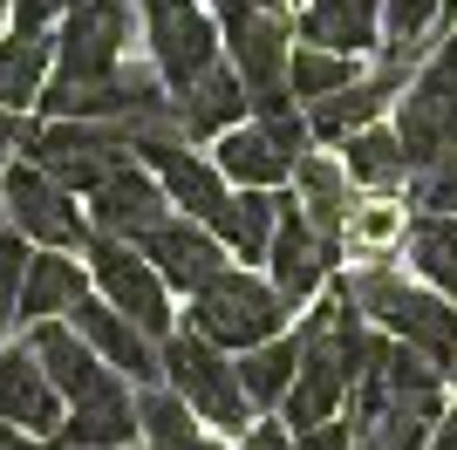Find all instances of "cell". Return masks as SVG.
Listing matches in <instances>:
<instances>
[{
  "instance_id": "obj_35",
  "label": "cell",
  "mask_w": 457,
  "mask_h": 450,
  "mask_svg": "<svg viewBox=\"0 0 457 450\" xmlns=\"http://www.w3.org/2000/svg\"><path fill=\"white\" fill-rule=\"evenodd\" d=\"M239 450H294V437H287L280 423H253V430L239 437Z\"/></svg>"
},
{
  "instance_id": "obj_39",
  "label": "cell",
  "mask_w": 457,
  "mask_h": 450,
  "mask_svg": "<svg viewBox=\"0 0 457 450\" xmlns=\"http://www.w3.org/2000/svg\"><path fill=\"white\" fill-rule=\"evenodd\" d=\"M0 28H7V7H0ZM0 41H7V35H0Z\"/></svg>"
},
{
  "instance_id": "obj_4",
  "label": "cell",
  "mask_w": 457,
  "mask_h": 450,
  "mask_svg": "<svg viewBox=\"0 0 457 450\" xmlns=\"http://www.w3.org/2000/svg\"><path fill=\"white\" fill-rule=\"evenodd\" d=\"M219 28H226V55H232V69H239V82H246L253 110L260 116L294 110L301 96H294V82H287L294 48H287L280 7H219Z\"/></svg>"
},
{
  "instance_id": "obj_3",
  "label": "cell",
  "mask_w": 457,
  "mask_h": 450,
  "mask_svg": "<svg viewBox=\"0 0 457 450\" xmlns=\"http://www.w3.org/2000/svg\"><path fill=\"white\" fill-rule=\"evenodd\" d=\"M191 328L205 341H219V348H260V341H273L287 328V300L280 287L253 280V273H239V266H219L198 294H191Z\"/></svg>"
},
{
  "instance_id": "obj_31",
  "label": "cell",
  "mask_w": 457,
  "mask_h": 450,
  "mask_svg": "<svg viewBox=\"0 0 457 450\" xmlns=\"http://www.w3.org/2000/svg\"><path fill=\"white\" fill-rule=\"evenodd\" d=\"M28 239L21 232H0V341H7V328L21 321V287H28Z\"/></svg>"
},
{
  "instance_id": "obj_1",
  "label": "cell",
  "mask_w": 457,
  "mask_h": 450,
  "mask_svg": "<svg viewBox=\"0 0 457 450\" xmlns=\"http://www.w3.org/2000/svg\"><path fill=\"white\" fill-rule=\"evenodd\" d=\"M342 287H348V300H355V307H362L376 328H389L396 341L423 348V355L437 362L444 375L457 369V307H451L444 294H430V287H410L396 266H382V260L355 266Z\"/></svg>"
},
{
  "instance_id": "obj_12",
  "label": "cell",
  "mask_w": 457,
  "mask_h": 450,
  "mask_svg": "<svg viewBox=\"0 0 457 450\" xmlns=\"http://www.w3.org/2000/svg\"><path fill=\"white\" fill-rule=\"evenodd\" d=\"M273 287H280L287 307H307V300L321 294L328 280V260H335V246L314 232V219L301 212V198H287L280 205V232H273Z\"/></svg>"
},
{
  "instance_id": "obj_22",
  "label": "cell",
  "mask_w": 457,
  "mask_h": 450,
  "mask_svg": "<svg viewBox=\"0 0 457 450\" xmlns=\"http://www.w3.org/2000/svg\"><path fill=\"white\" fill-rule=\"evenodd\" d=\"M219 171H226L232 185L273 191V185H287V178H294V157H287V150L273 144L260 123H253V130H239V123H232V130L219 137Z\"/></svg>"
},
{
  "instance_id": "obj_41",
  "label": "cell",
  "mask_w": 457,
  "mask_h": 450,
  "mask_svg": "<svg viewBox=\"0 0 457 450\" xmlns=\"http://www.w3.org/2000/svg\"><path fill=\"white\" fill-rule=\"evenodd\" d=\"M62 450H69V444H62ZM123 450H130V444H123Z\"/></svg>"
},
{
  "instance_id": "obj_11",
  "label": "cell",
  "mask_w": 457,
  "mask_h": 450,
  "mask_svg": "<svg viewBox=\"0 0 457 450\" xmlns=\"http://www.w3.org/2000/svg\"><path fill=\"white\" fill-rule=\"evenodd\" d=\"M137 253L164 273V287H185V294H198V287L226 266V239L205 232V219H191V212H185V219H164L157 232H144Z\"/></svg>"
},
{
  "instance_id": "obj_5",
  "label": "cell",
  "mask_w": 457,
  "mask_h": 450,
  "mask_svg": "<svg viewBox=\"0 0 457 450\" xmlns=\"http://www.w3.org/2000/svg\"><path fill=\"white\" fill-rule=\"evenodd\" d=\"M396 137L417 171L457 150V41H437V55L396 96Z\"/></svg>"
},
{
  "instance_id": "obj_7",
  "label": "cell",
  "mask_w": 457,
  "mask_h": 450,
  "mask_svg": "<svg viewBox=\"0 0 457 450\" xmlns=\"http://www.w3.org/2000/svg\"><path fill=\"white\" fill-rule=\"evenodd\" d=\"M144 7V35H151V62L157 75L171 82V89H185V82H198V75L219 62V41H226V28L198 7V0H137Z\"/></svg>"
},
{
  "instance_id": "obj_28",
  "label": "cell",
  "mask_w": 457,
  "mask_h": 450,
  "mask_svg": "<svg viewBox=\"0 0 457 450\" xmlns=\"http://www.w3.org/2000/svg\"><path fill=\"white\" fill-rule=\"evenodd\" d=\"M137 423H144V444H151V450H191V444H205V437H198L205 416L191 410L178 389H137Z\"/></svg>"
},
{
  "instance_id": "obj_37",
  "label": "cell",
  "mask_w": 457,
  "mask_h": 450,
  "mask_svg": "<svg viewBox=\"0 0 457 450\" xmlns=\"http://www.w3.org/2000/svg\"><path fill=\"white\" fill-rule=\"evenodd\" d=\"M423 450H457V410L437 416V430H430V444H423Z\"/></svg>"
},
{
  "instance_id": "obj_8",
  "label": "cell",
  "mask_w": 457,
  "mask_h": 450,
  "mask_svg": "<svg viewBox=\"0 0 457 450\" xmlns=\"http://www.w3.org/2000/svg\"><path fill=\"white\" fill-rule=\"evenodd\" d=\"M82 253H89L96 280L110 287V307H123V314H130L137 328H151L157 341L171 335V300H164V273H157L151 260H137V246H130V239L89 232V239H82Z\"/></svg>"
},
{
  "instance_id": "obj_26",
  "label": "cell",
  "mask_w": 457,
  "mask_h": 450,
  "mask_svg": "<svg viewBox=\"0 0 457 450\" xmlns=\"http://www.w3.org/2000/svg\"><path fill=\"white\" fill-rule=\"evenodd\" d=\"M403 260L417 266L430 287L457 294V219H444V212H423V219L403 232Z\"/></svg>"
},
{
  "instance_id": "obj_29",
  "label": "cell",
  "mask_w": 457,
  "mask_h": 450,
  "mask_svg": "<svg viewBox=\"0 0 457 450\" xmlns=\"http://www.w3.org/2000/svg\"><path fill=\"white\" fill-rule=\"evenodd\" d=\"M287 82H294V96H301V110H307V103H321V96H335V89H348V82H355V55L301 41V48H294V62H287Z\"/></svg>"
},
{
  "instance_id": "obj_40",
  "label": "cell",
  "mask_w": 457,
  "mask_h": 450,
  "mask_svg": "<svg viewBox=\"0 0 457 450\" xmlns=\"http://www.w3.org/2000/svg\"><path fill=\"white\" fill-rule=\"evenodd\" d=\"M0 219H7V198H0Z\"/></svg>"
},
{
  "instance_id": "obj_32",
  "label": "cell",
  "mask_w": 457,
  "mask_h": 450,
  "mask_svg": "<svg viewBox=\"0 0 457 450\" xmlns=\"http://www.w3.org/2000/svg\"><path fill=\"white\" fill-rule=\"evenodd\" d=\"M444 21V0H382V35L389 41H423L437 35Z\"/></svg>"
},
{
  "instance_id": "obj_34",
  "label": "cell",
  "mask_w": 457,
  "mask_h": 450,
  "mask_svg": "<svg viewBox=\"0 0 457 450\" xmlns=\"http://www.w3.org/2000/svg\"><path fill=\"white\" fill-rule=\"evenodd\" d=\"M69 7H82V0H14V28H48Z\"/></svg>"
},
{
  "instance_id": "obj_14",
  "label": "cell",
  "mask_w": 457,
  "mask_h": 450,
  "mask_svg": "<svg viewBox=\"0 0 457 450\" xmlns=\"http://www.w3.org/2000/svg\"><path fill=\"white\" fill-rule=\"evenodd\" d=\"M28 348H35V362L48 369V382H55L69 403H82V396H96V389H110V382H116V375L103 369V355L82 341V328L35 321V328H28Z\"/></svg>"
},
{
  "instance_id": "obj_10",
  "label": "cell",
  "mask_w": 457,
  "mask_h": 450,
  "mask_svg": "<svg viewBox=\"0 0 457 450\" xmlns=\"http://www.w3.org/2000/svg\"><path fill=\"white\" fill-rule=\"evenodd\" d=\"M76 328H82V341H89V348L110 362L123 382H137V389H157V382H164V341H157L151 328H137L123 307L82 300V307H76Z\"/></svg>"
},
{
  "instance_id": "obj_18",
  "label": "cell",
  "mask_w": 457,
  "mask_h": 450,
  "mask_svg": "<svg viewBox=\"0 0 457 450\" xmlns=\"http://www.w3.org/2000/svg\"><path fill=\"white\" fill-rule=\"evenodd\" d=\"M376 35H382V0H307L301 7V41H314V48L369 55Z\"/></svg>"
},
{
  "instance_id": "obj_23",
  "label": "cell",
  "mask_w": 457,
  "mask_h": 450,
  "mask_svg": "<svg viewBox=\"0 0 457 450\" xmlns=\"http://www.w3.org/2000/svg\"><path fill=\"white\" fill-rule=\"evenodd\" d=\"M342 164H348V178L355 185H369V191H403L410 178H417V164H410V150H403V137L396 130H355V137H342Z\"/></svg>"
},
{
  "instance_id": "obj_16",
  "label": "cell",
  "mask_w": 457,
  "mask_h": 450,
  "mask_svg": "<svg viewBox=\"0 0 457 450\" xmlns=\"http://www.w3.org/2000/svg\"><path fill=\"white\" fill-rule=\"evenodd\" d=\"M144 437V423H137V396L123 389V375H116L110 389L82 396L76 410L62 416V444L69 450H123Z\"/></svg>"
},
{
  "instance_id": "obj_17",
  "label": "cell",
  "mask_w": 457,
  "mask_h": 450,
  "mask_svg": "<svg viewBox=\"0 0 457 450\" xmlns=\"http://www.w3.org/2000/svg\"><path fill=\"white\" fill-rule=\"evenodd\" d=\"M444 416V389H423V396H389L382 410L355 416V450H423L430 430Z\"/></svg>"
},
{
  "instance_id": "obj_27",
  "label": "cell",
  "mask_w": 457,
  "mask_h": 450,
  "mask_svg": "<svg viewBox=\"0 0 457 450\" xmlns=\"http://www.w3.org/2000/svg\"><path fill=\"white\" fill-rule=\"evenodd\" d=\"M294 375H301V335L287 341H260V348H246V362H239V382H246L253 410H267V403H287V389H294Z\"/></svg>"
},
{
  "instance_id": "obj_9",
  "label": "cell",
  "mask_w": 457,
  "mask_h": 450,
  "mask_svg": "<svg viewBox=\"0 0 457 450\" xmlns=\"http://www.w3.org/2000/svg\"><path fill=\"white\" fill-rule=\"evenodd\" d=\"M171 219V191H164V178H151V171L137 164H116L103 185L89 191V225L96 232H110V239H144V232H157V225Z\"/></svg>"
},
{
  "instance_id": "obj_21",
  "label": "cell",
  "mask_w": 457,
  "mask_h": 450,
  "mask_svg": "<svg viewBox=\"0 0 457 450\" xmlns=\"http://www.w3.org/2000/svg\"><path fill=\"white\" fill-rule=\"evenodd\" d=\"M82 266L62 260V253H48L41 246L35 260H28V287H21V321L35 328V321H55V314H76L82 307Z\"/></svg>"
},
{
  "instance_id": "obj_38",
  "label": "cell",
  "mask_w": 457,
  "mask_h": 450,
  "mask_svg": "<svg viewBox=\"0 0 457 450\" xmlns=\"http://www.w3.org/2000/svg\"><path fill=\"white\" fill-rule=\"evenodd\" d=\"M0 450H41V437L21 430V423H0Z\"/></svg>"
},
{
  "instance_id": "obj_19",
  "label": "cell",
  "mask_w": 457,
  "mask_h": 450,
  "mask_svg": "<svg viewBox=\"0 0 457 450\" xmlns=\"http://www.w3.org/2000/svg\"><path fill=\"white\" fill-rule=\"evenodd\" d=\"M294 185H301L294 198H301V212L314 219V232L342 253L348 212H355V198H348V164H335V157H314V150H307L301 164H294Z\"/></svg>"
},
{
  "instance_id": "obj_36",
  "label": "cell",
  "mask_w": 457,
  "mask_h": 450,
  "mask_svg": "<svg viewBox=\"0 0 457 450\" xmlns=\"http://www.w3.org/2000/svg\"><path fill=\"white\" fill-rule=\"evenodd\" d=\"M0 110H7V103H0ZM14 150H21V123L0 116V178H7V164H14Z\"/></svg>"
},
{
  "instance_id": "obj_30",
  "label": "cell",
  "mask_w": 457,
  "mask_h": 450,
  "mask_svg": "<svg viewBox=\"0 0 457 450\" xmlns=\"http://www.w3.org/2000/svg\"><path fill=\"white\" fill-rule=\"evenodd\" d=\"M403 232H410V225H403V212H396V205H355V212H348L342 246L369 266V260H389V246H396Z\"/></svg>"
},
{
  "instance_id": "obj_20",
  "label": "cell",
  "mask_w": 457,
  "mask_h": 450,
  "mask_svg": "<svg viewBox=\"0 0 457 450\" xmlns=\"http://www.w3.org/2000/svg\"><path fill=\"white\" fill-rule=\"evenodd\" d=\"M280 191H260V185H246V191H232L226 205H219V219H212V232L226 239V253H239V260H267L273 253V232H280Z\"/></svg>"
},
{
  "instance_id": "obj_33",
  "label": "cell",
  "mask_w": 457,
  "mask_h": 450,
  "mask_svg": "<svg viewBox=\"0 0 457 450\" xmlns=\"http://www.w3.org/2000/svg\"><path fill=\"white\" fill-rule=\"evenodd\" d=\"M294 450H355V423H307V430H294Z\"/></svg>"
},
{
  "instance_id": "obj_15",
  "label": "cell",
  "mask_w": 457,
  "mask_h": 450,
  "mask_svg": "<svg viewBox=\"0 0 457 450\" xmlns=\"http://www.w3.org/2000/svg\"><path fill=\"white\" fill-rule=\"evenodd\" d=\"M178 103V123H185V137L198 144V137H226L239 116L253 110L246 82H239V69H226V62H212L198 82H185V89H171Z\"/></svg>"
},
{
  "instance_id": "obj_25",
  "label": "cell",
  "mask_w": 457,
  "mask_h": 450,
  "mask_svg": "<svg viewBox=\"0 0 457 450\" xmlns=\"http://www.w3.org/2000/svg\"><path fill=\"white\" fill-rule=\"evenodd\" d=\"M157 178H164V191H171V205H185L191 219H219V205H226L232 191H226V171L219 164H198L191 150H171L164 164H157Z\"/></svg>"
},
{
  "instance_id": "obj_13",
  "label": "cell",
  "mask_w": 457,
  "mask_h": 450,
  "mask_svg": "<svg viewBox=\"0 0 457 450\" xmlns=\"http://www.w3.org/2000/svg\"><path fill=\"white\" fill-rule=\"evenodd\" d=\"M0 423L21 430H62V389L48 382V369L35 362V348H0Z\"/></svg>"
},
{
  "instance_id": "obj_24",
  "label": "cell",
  "mask_w": 457,
  "mask_h": 450,
  "mask_svg": "<svg viewBox=\"0 0 457 450\" xmlns=\"http://www.w3.org/2000/svg\"><path fill=\"white\" fill-rule=\"evenodd\" d=\"M55 62V41L41 35V28H14V35L0 41V103L7 110H28L41 103V75Z\"/></svg>"
},
{
  "instance_id": "obj_2",
  "label": "cell",
  "mask_w": 457,
  "mask_h": 450,
  "mask_svg": "<svg viewBox=\"0 0 457 450\" xmlns=\"http://www.w3.org/2000/svg\"><path fill=\"white\" fill-rule=\"evenodd\" d=\"M164 382L205 416L212 430H232V437L253 430V396H246V382H239V362H226L219 341H205L198 328L164 335Z\"/></svg>"
},
{
  "instance_id": "obj_6",
  "label": "cell",
  "mask_w": 457,
  "mask_h": 450,
  "mask_svg": "<svg viewBox=\"0 0 457 450\" xmlns=\"http://www.w3.org/2000/svg\"><path fill=\"white\" fill-rule=\"evenodd\" d=\"M0 198H7V219H14V232L28 246H48V253H76L82 239H89V225H82V212L69 205L76 191L55 185L48 171L28 157V164H7V178H0Z\"/></svg>"
}]
</instances>
